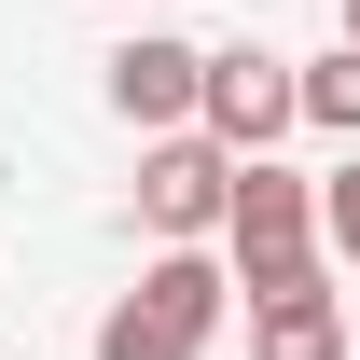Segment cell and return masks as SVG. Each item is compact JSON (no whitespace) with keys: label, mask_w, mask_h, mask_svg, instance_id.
Instances as JSON below:
<instances>
[{"label":"cell","mask_w":360,"mask_h":360,"mask_svg":"<svg viewBox=\"0 0 360 360\" xmlns=\"http://www.w3.org/2000/svg\"><path fill=\"white\" fill-rule=\"evenodd\" d=\"M291 84H305V125H319V139H360V42H333V56H305Z\"/></svg>","instance_id":"obj_7"},{"label":"cell","mask_w":360,"mask_h":360,"mask_svg":"<svg viewBox=\"0 0 360 360\" xmlns=\"http://www.w3.org/2000/svg\"><path fill=\"white\" fill-rule=\"evenodd\" d=\"M333 42H360V0H347V28H333Z\"/></svg>","instance_id":"obj_9"},{"label":"cell","mask_w":360,"mask_h":360,"mask_svg":"<svg viewBox=\"0 0 360 360\" xmlns=\"http://www.w3.org/2000/svg\"><path fill=\"white\" fill-rule=\"evenodd\" d=\"M222 194H236V153L208 125H167L153 153H139V222L167 236V250L180 236H222Z\"/></svg>","instance_id":"obj_3"},{"label":"cell","mask_w":360,"mask_h":360,"mask_svg":"<svg viewBox=\"0 0 360 360\" xmlns=\"http://www.w3.org/2000/svg\"><path fill=\"white\" fill-rule=\"evenodd\" d=\"M222 305H236L222 236H180V250H153V264H139V291H125V305L97 319V360H208Z\"/></svg>","instance_id":"obj_1"},{"label":"cell","mask_w":360,"mask_h":360,"mask_svg":"<svg viewBox=\"0 0 360 360\" xmlns=\"http://www.w3.org/2000/svg\"><path fill=\"white\" fill-rule=\"evenodd\" d=\"M319 250H333V264L360 277V153H347L333 180H319Z\"/></svg>","instance_id":"obj_8"},{"label":"cell","mask_w":360,"mask_h":360,"mask_svg":"<svg viewBox=\"0 0 360 360\" xmlns=\"http://www.w3.org/2000/svg\"><path fill=\"white\" fill-rule=\"evenodd\" d=\"M194 125L222 139V153H264V139H291V125H305V84H291V56L222 42V56H208V97H194Z\"/></svg>","instance_id":"obj_4"},{"label":"cell","mask_w":360,"mask_h":360,"mask_svg":"<svg viewBox=\"0 0 360 360\" xmlns=\"http://www.w3.org/2000/svg\"><path fill=\"white\" fill-rule=\"evenodd\" d=\"M250 360H347V305H333V277L264 291V305H250Z\"/></svg>","instance_id":"obj_6"},{"label":"cell","mask_w":360,"mask_h":360,"mask_svg":"<svg viewBox=\"0 0 360 360\" xmlns=\"http://www.w3.org/2000/svg\"><path fill=\"white\" fill-rule=\"evenodd\" d=\"M194 97H208V42H180V28H139V42H111V111H125L139 139L194 125Z\"/></svg>","instance_id":"obj_5"},{"label":"cell","mask_w":360,"mask_h":360,"mask_svg":"<svg viewBox=\"0 0 360 360\" xmlns=\"http://www.w3.org/2000/svg\"><path fill=\"white\" fill-rule=\"evenodd\" d=\"M222 264L236 291L264 305V291H305V277H333V250H319V180H291L277 153H236V194H222Z\"/></svg>","instance_id":"obj_2"}]
</instances>
